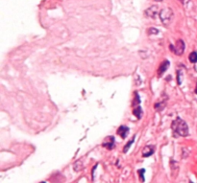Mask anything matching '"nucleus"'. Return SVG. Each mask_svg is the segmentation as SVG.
<instances>
[{"label":"nucleus","mask_w":197,"mask_h":183,"mask_svg":"<svg viewBox=\"0 0 197 183\" xmlns=\"http://www.w3.org/2000/svg\"><path fill=\"white\" fill-rule=\"evenodd\" d=\"M171 127L173 130V132L180 136L185 137L188 135V127L185 121L182 120L181 118H177L176 120H174L172 122Z\"/></svg>","instance_id":"f257e3e1"},{"label":"nucleus","mask_w":197,"mask_h":183,"mask_svg":"<svg viewBox=\"0 0 197 183\" xmlns=\"http://www.w3.org/2000/svg\"><path fill=\"white\" fill-rule=\"evenodd\" d=\"M174 13L171 8H164L160 12V18L161 21L164 24V25H168L170 24L172 19H173Z\"/></svg>","instance_id":"f03ea898"},{"label":"nucleus","mask_w":197,"mask_h":183,"mask_svg":"<svg viewBox=\"0 0 197 183\" xmlns=\"http://www.w3.org/2000/svg\"><path fill=\"white\" fill-rule=\"evenodd\" d=\"M170 48L176 55H178V56H182L183 53H184V51H185V42L182 39H178L177 42H176V44H175V47L170 45Z\"/></svg>","instance_id":"7ed1b4c3"},{"label":"nucleus","mask_w":197,"mask_h":183,"mask_svg":"<svg viewBox=\"0 0 197 183\" xmlns=\"http://www.w3.org/2000/svg\"><path fill=\"white\" fill-rule=\"evenodd\" d=\"M102 146L104 148H106V149H109V150L113 149V147H115V137L113 136L106 137L104 139V141H103Z\"/></svg>","instance_id":"20e7f679"},{"label":"nucleus","mask_w":197,"mask_h":183,"mask_svg":"<svg viewBox=\"0 0 197 183\" xmlns=\"http://www.w3.org/2000/svg\"><path fill=\"white\" fill-rule=\"evenodd\" d=\"M158 13H159V7L157 5L151 6L150 8L147 9L146 12H145V13L149 17H151V18H156Z\"/></svg>","instance_id":"39448f33"},{"label":"nucleus","mask_w":197,"mask_h":183,"mask_svg":"<svg viewBox=\"0 0 197 183\" xmlns=\"http://www.w3.org/2000/svg\"><path fill=\"white\" fill-rule=\"evenodd\" d=\"M155 151V148L153 146H146L142 150V156L143 157H148L150 155L153 154V153Z\"/></svg>","instance_id":"423d86ee"},{"label":"nucleus","mask_w":197,"mask_h":183,"mask_svg":"<svg viewBox=\"0 0 197 183\" xmlns=\"http://www.w3.org/2000/svg\"><path fill=\"white\" fill-rule=\"evenodd\" d=\"M128 132H129V129H128L126 126H121L117 130V134L121 138H125L127 136Z\"/></svg>","instance_id":"0eeeda50"},{"label":"nucleus","mask_w":197,"mask_h":183,"mask_svg":"<svg viewBox=\"0 0 197 183\" xmlns=\"http://www.w3.org/2000/svg\"><path fill=\"white\" fill-rule=\"evenodd\" d=\"M168 66H169V63L167 61H164V63H162V66L160 67V69H159V75H162L164 73L165 71H167V69L168 68Z\"/></svg>","instance_id":"6e6552de"},{"label":"nucleus","mask_w":197,"mask_h":183,"mask_svg":"<svg viewBox=\"0 0 197 183\" xmlns=\"http://www.w3.org/2000/svg\"><path fill=\"white\" fill-rule=\"evenodd\" d=\"M133 113L135 115H136L137 118H140V116H141V114H142V110H141V108L140 106H137L136 108H134V110H133Z\"/></svg>","instance_id":"1a4fd4ad"},{"label":"nucleus","mask_w":197,"mask_h":183,"mask_svg":"<svg viewBox=\"0 0 197 183\" xmlns=\"http://www.w3.org/2000/svg\"><path fill=\"white\" fill-rule=\"evenodd\" d=\"M188 58H189V61H191V63H195L197 61V53L196 52H191V53L189 54Z\"/></svg>","instance_id":"9d476101"},{"label":"nucleus","mask_w":197,"mask_h":183,"mask_svg":"<svg viewBox=\"0 0 197 183\" xmlns=\"http://www.w3.org/2000/svg\"><path fill=\"white\" fill-rule=\"evenodd\" d=\"M139 175L140 177V180L141 181H144V172H145V170L144 169H140V170H139Z\"/></svg>","instance_id":"9b49d317"},{"label":"nucleus","mask_w":197,"mask_h":183,"mask_svg":"<svg viewBox=\"0 0 197 183\" xmlns=\"http://www.w3.org/2000/svg\"><path fill=\"white\" fill-rule=\"evenodd\" d=\"M133 142H134V139H132V140H131L130 142H128V144H127L126 146H125V149H124V153H127V151H128V149H129L131 145L133 144Z\"/></svg>","instance_id":"f8f14e48"},{"label":"nucleus","mask_w":197,"mask_h":183,"mask_svg":"<svg viewBox=\"0 0 197 183\" xmlns=\"http://www.w3.org/2000/svg\"><path fill=\"white\" fill-rule=\"evenodd\" d=\"M149 34H158V30L157 29H154V28H151V29H149Z\"/></svg>","instance_id":"ddd939ff"},{"label":"nucleus","mask_w":197,"mask_h":183,"mask_svg":"<svg viewBox=\"0 0 197 183\" xmlns=\"http://www.w3.org/2000/svg\"><path fill=\"white\" fill-rule=\"evenodd\" d=\"M194 69H195V71L197 72V61L194 63Z\"/></svg>","instance_id":"4468645a"},{"label":"nucleus","mask_w":197,"mask_h":183,"mask_svg":"<svg viewBox=\"0 0 197 183\" xmlns=\"http://www.w3.org/2000/svg\"><path fill=\"white\" fill-rule=\"evenodd\" d=\"M195 93L197 94V84H196V88H195Z\"/></svg>","instance_id":"2eb2a0df"},{"label":"nucleus","mask_w":197,"mask_h":183,"mask_svg":"<svg viewBox=\"0 0 197 183\" xmlns=\"http://www.w3.org/2000/svg\"><path fill=\"white\" fill-rule=\"evenodd\" d=\"M155 1H158V2H160V1H164V0H155Z\"/></svg>","instance_id":"dca6fc26"}]
</instances>
